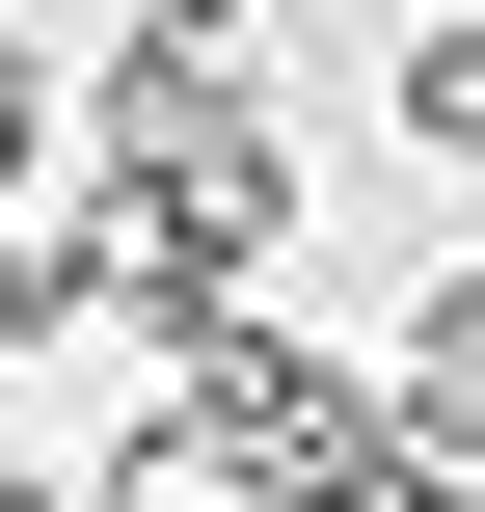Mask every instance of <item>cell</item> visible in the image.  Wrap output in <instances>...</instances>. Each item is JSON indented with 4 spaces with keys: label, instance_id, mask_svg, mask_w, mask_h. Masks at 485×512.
<instances>
[{
    "label": "cell",
    "instance_id": "5",
    "mask_svg": "<svg viewBox=\"0 0 485 512\" xmlns=\"http://www.w3.org/2000/svg\"><path fill=\"white\" fill-rule=\"evenodd\" d=\"M270 54V0H135V81H243Z\"/></svg>",
    "mask_w": 485,
    "mask_h": 512
},
{
    "label": "cell",
    "instance_id": "4",
    "mask_svg": "<svg viewBox=\"0 0 485 512\" xmlns=\"http://www.w3.org/2000/svg\"><path fill=\"white\" fill-rule=\"evenodd\" d=\"M405 135H432V162H485V0H459V27H405Z\"/></svg>",
    "mask_w": 485,
    "mask_h": 512
},
{
    "label": "cell",
    "instance_id": "2",
    "mask_svg": "<svg viewBox=\"0 0 485 512\" xmlns=\"http://www.w3.org/2000/svg\"><path fill=\"white\" fill-rule=\"evenodd\" d=\"M270 512H459V432H405V405H324V432L270 459Z\"/></svg>",
    "mask_w": 485,
    "mask_h": 512
},
{
    "label": "cell",
    "instance_id": "6",
    "mask_svg": "<svg viewBox=\"0 0 485 512\" xmlns=\"http://www.w3.org/2000/svg\"><path fill=\"white\" fill-rule=\"evenodd\" d=\"M27 162H54V81H27V54H0V216H27Z\"/></svg>",
    "mask_w": 485,
    "mask_h": 512
},
{
    "label": "cell",
    "instance_id": "1",
    "mask_svg": "<svg viewBox=\"0 0 485 512\" xmlns=\"http://www.w3.org/2000/svg\"><path fill=\"white\" fill-rule=\"evenodd\" d=\"M270 216H297V162L243 135V81H108V270L162 324H216L270 270Z\"/></svg>",
    "mask_w": 485,
    "mask_h": 512
},
{
    "label": "cell",
    "instance_id": "3",
    "mask_svg": "<svg viewBox=\"0 0 485 512\" xmlns=\"http://www.w3.org/2000/svg\"><path fill=\"white\" fill-rule=\"evenodd\" d=\"M108 324V216H0V351H81Z\"/></svg>",
    "mask_w": 485,
    "mask_h": 512
},
{
    "label": "cell",
    "instance_id": "7",
    "mask_svg": "<svg viewBox=\"0 0 485 512\" xmlns=\"http://www.w3.org/2000/svg\"><path fill=\"white\" fill-rule=\"evenodd\" d=\"M459 512H485V432H459Z\"/></svg>",
    "mask_w": 485,
    "mask_h": 512
}]
</instances>
